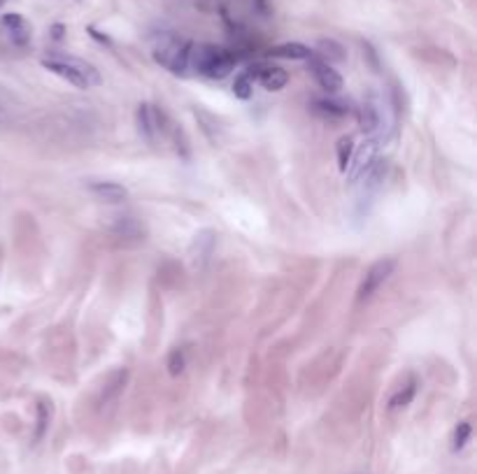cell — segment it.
I'll list each match as a JSON object with an SVG mask.
<instances>
[{
  "mask_svg": "<svg viewBox=\"0 0 477 474\" xmlns=\"http://www.w3.org/2000/svg\"><path fill=\"white\" fill-rule=\"evenodd\" d=\"M377 146H380L377 140H366V142L352 153V161H349V165H347L349 182H359L361 175H364V172L377 161Z\"/></svg>",
  "mask_w": 477,
  "mask_h": 474,
  "instance_id": "obj_6",
  "label": "cell"
},
{
  "mask_svg": "<svg viewBox=\"0 0 477 474\" xmlns=\"http://www.w3.org/2000/svg\"><path fill=\"white\" fill-rule=\"evenodd\" d=\"M63 30H66V28H63L61 23H54L52 26V35L56 37V40H61V37H63Z\"/></svg>",
  "mask_w": 477,
  "mask_h": 474,
  "instance_id": "obj_25",
  "label": "cell"
},
{
  "mask_svg": "<svg viewBox=\"0 0 477 474\" xmlns=\"http://www.w3.org/2000/svg\"><path fill=\"white\" fill-rule=\"evenodd\" d=\"M470 439V424H459L454 430V451H461Z\"/></svg>",
  "mask_w": 477,
  "mask_h": 474,
  "instance_id": "obj_23",
  "label": "cell"
},
{
  "mask_svg": "<svg viewBox=\"0 0 477 474\" xmlns=\"http://www.w3.org/2000/svg\"><path fill=\"white\" fill-rule=\"evenodd\" d=\"M214 242H217V235H214V230H200V233H196L194 242H191V260H194V265L203 270V267L207 265L209 258H212L214 254Z\"/></svg>",
  "mask_w": 477,
  "mask_h": 474,
  "instance_id": "obj_8",
  "label": "cell"
},
{
  "mask_svg": "<svg viewBox=\"0 0 477 474\" xmlns=\"http://www.w3.org/2000/svg\"><path fill=\"white\" fill-rule=\"evenodd\" d=\"M252 88H254V77L247 73H240L238 77H235V82H233V93L238 95V98H243L247 100L252 95Z\"/></svg>",
  "mask_w": 477,
  "mask_h": 474,
  "instance_id": "obj_20",
  "label": "cell"
},
{
  "mask_svg": "<svg viewBox=\"0 0 477 474\" xmlns=\"http://www.w3.org/2000/svg\"><path fill=\"white\" fill-rule=\"evenodd\" d=\"M191 47L194 42L184 40V37L175 33L161 35V40L154 47V61L165 70H170L173 75H187L189 73V59H191Z\"/></svg>",
  "mask_w": 477,
  "mask_h": 474,
  "instance_id": "obj_3",
  "label": "cell"
},
{
  "mask_svg": "<svg viewBox=\"0 0 477 474\" xmlns=\"http://www.w3.org/2000/svg\"><path fill=\"white\" fill-rule=\"evenodd\" d=\"M117 237H124V240H144V235H147V230L140 223L138 219H133V216H119L117 221H114V226L110 228Z\"/></svg>",
  "mask_w": 477,
  "mask_h": 474,
  "instance_id": "obj_11",
  "label": "cell"
},
{
  "mask_svg": "<svg viewBox=\"0 0 477 474\" xmlns=\"http://www.w3.org/2000/svg\"><path fill=\"white\" fill-rule=\"evenodd\" d=\"M252 3H254V10H256L261 17L270 15V0H252Z\"/></svg>",
  "mask_w": 477,
  "mask_h": 474,
  "instance_id": "obj_24",
  "label": "cell"
},
{
  "mask_svg": "<svg viewBox=\"0 0 477 474\" xmlns=\"http://www.w3.org/2000/svg\"><path fill=\"white\" fill-rule=\"evenodd\" d=\"M335 151H338V168H340V172H347V165H349V161H352V153H354V140L349 135L340 138Z\"/></svg>",
  "mask_w": 477,
  "mask_h": 474,
  "instance_id": "obj_19",
  "label": "cell"
},
{
  "mask_svg": "<svg viewBox=\"0 0 477 474\" xmlns=\"http://www.w3.org/2000/svg\"><path fill=\"white\" fill-rule=\"evenodd\" d=\"M88 189H91L93 196H98L100 200H105V202H122L126 200V196H129V191L117 182H93Z\"/></svg>",
  "mask_w": 477,
  "mask_h": 474,
  "instance_id": "obj_12",
  "label": "cell"
},
{
  "mask_svg": "<svg viewBox=\"0 0 477 474\" xmlns=\"http://www.w3.org/2000/svg\"><path fill=\"white\" fill-rule=\"evenodd\" d=\"M5 3H8V0H0V5H5Z\"/></svg>",
  "mask_w": 477,
  "mask_h": 474,
  "instance_id": "obj_27",
  "label": "cell"
},
{
  "mask_svg": "<svg viewBox=\"0 0 477 474\" xmlns=\"http://www.w3.org/2000/svg\"><path fill=\"white\" fill-rule=\"evenodd\" d=\"M184 365H187V361H184V351L182 349H173V351H170V356H168V370H170V375H173V377L182 375L184 372Z\"/></svg>",
  "mask_w": 477,
  "mask_h": 474,
  "instance_id": "obj_21",
  "label": "cell"
},
{
  "mask_svg": "<svg viewBox=\"0 0 477 474\" xmlns=\"http://www.w3.org/2000/svg\"><path fill=\"white\" fill-rule=\"evenodd\" d=\"M88 33H91V35L95 37V40H100L103 44H110V40H107L105 35H100V33H98V30H95V28H88Z\"/></svg>",
  "mask_w": 477,
  "mask_h": 474,
  "instance_id": "obj_26",
  "label": "cell"
},
{
  "mask_svg": "<svg viewBox=\"0 0 477 474\" xmlns=\"http://www.w3.org/2000/svg\"><path fill=\"white\" fill-rule=\"evenodd\" d=\"M3 26L5 30H8L10 40L17 44V47H26L30 42V23L24 19L21 15H17V12H10V15H3Z\"/></svg>",
  "mask_w": 477,
  "mask_h": 474,
  "instance_id": "obj_10",
  "label": "cell"
},
{
  "mask_svg": "<svg viewBox=\"0 0 477 474\" xmlns=\"http://www.w3.org/2000/svg\"><path fill=\"white\" fill-rule=\"evenodd\" d=\"M312 110L319 114V117H324V119L338 121V119L347 117V114H349V105H347V102H340V100L321 98V100H315L312 102Z\"/></svg>",
  "mask_w": 477,
  "mask_h": 474,
  "instance_id": "obj_13",
  "label": "cell"
},
{
  "mask_svg": "<svg viewBox=\"0 0 477 474\" xmlns=\"http://www.w3.org/2000/svg\"><path fill=\"white\" fill-rule=\"evenodd\" d=\"M252 77H259L261 86L268 88V91H282L286 86V82H289V75H286L284 68H275V66H252L247 70Z\"/></svg>",
  "mask_w": 477,
  "mask_h": 474,
  "instance_id": "obj_9",
  "label": "cell"
},
{
  "mask_svg": "<svg viewBox=\"0 0 477 474\" xmlns=\"http://www.w3.org/2000/svg\"><path fill=\"white\" fill-rule=\"evenodd\" d=\"M415 395H417V379H410L403 388H398L396 393H393V398L389 400V409L396 412V409L408 407L410 402L415 400Z\"/></svg>",
  "mask_w": 477,
  "mask_h": 474,
  "instance_id": "obj_18",
  "label": "cell"
},
{
  "mask_svg": "<svg viewBox=\"0 0 477 474\" xmlns=\"http://www.w3.org/2000/svg\"><path fill=\"white\" fill-rule=\"evenodd\" d=\"M393 270H396V258H380V260H375L373 265L368 267L366 277L361 279V286H359V293H356V300H359V303H366V300H371L375 293L380 291V286L391 277Z\"/></svg>",
  "mask_w": 477,
  "mask_h": 474,
  "instance_id": "obj_4",
  "label": "cell"
},
{
  "mask_svg": "<svg viewBox=\"0 0 477 474\" xmlns=\"http://www.w3.org/2000/svg\"><path fill=\"white\" fill-rule=\"evenodd\" d=\"M126 379H129V372L126 370H119L117 375L112 377V381L107 383L105 390H103V400H100V405H107V407H112L114 402L119 400V395H122V390L126 386Z\"/></svg>",
  "mask_w": 477,
  "mask_h": 474,
  "instance_id": "obj_16",
  "label": "cell"
},
{
  "mask_svg": "<svg viewBox=\"0 0 477 474\" xmlns=\"http://www.w3.org/2000/svg\"><path fill=\"white\" fill-rule=\"evenodd\" d=\"M268 54L275 56V59L308 61L310 56H312V51H310V47H305V44H301V42H284V44H277V47H272Z\"/></svg>",
  "mask_w": 477,
  "mask_h": 474,
  "instance_id": "obj_14",
  "label": "cell"
},
{
  "mask_svg": "<svg viewBox=\"0 0 477 474\" xmlns=\"http://www.w3.org/2000/svg\"><path fill=\"white\" fill-rule=\"evenodd\" d=\"M359 121H361V128H364V133H375L382 124V114H380V107L375 105L373 100H368L361 105L359 110Z\"/></svg>",
  "mask_w": 477,
  "mask_h": 474,
  "instance_id": "obj_15",
  "label": "cell"
},
{
  "mask_svg": "<svg viewBox=\"0 0 477 474\" xmlns=\"http://www.w3.org/2000/svg\"><path fill=\"white\" fill-rule=\"evenodd\" d=\"M308 68H310V73H312L315 79H317V84H319L326 93H338L342 88V77H340L338 70L330 66V63L310 56Z\"/></svg>",
  "mask_w": 477,
  "mask_h": 474,
  "instance_id": "obj_7",
  "label": "cell"
},
{
  "mask_svg": "<svg viewBox=\"0 0 477 474\" xmlns=\"http://www.w3.org/2000/svg\"><path fill=\"white\" fill-rule=\"evenodd\" d=\"M49 426V405L47 402H40L37 405V430H35V439H42L44 430Z\"/></svg>",
  "mask_w": 477,
  "mask_h": 474,
  "instance_id": "obj_22",
  "label": "cell"
},
{
  "mask_svg": "<svg viewBox=\"0 0 477 474\" xmlns=\"http://www.w3.org/2000/svg\"><path fill=\"white\" fill-rule=\"evenodd\" d=\"M317 51H319L321 61L326 63H342L345 61V47L335 40H319L317 42Z\"/></svg>",
  "mask_w": 477,
  "mask_h": 474,
  "instance_id": "obj_17",
  "label": "cell"
},
{
  "mask_svg": "<svg viewBox=\"0 0 477 474\" xmlns=\"http://www.w3.org/2000/svg\"><path fill=\"white\" fill-rule=\"evenodd\" d=\"M135 121H138L140 135L147 140V142H156L158 135H161L165 128H168V126H165L163 112H158L154 105H149V102H142V105L138 107Z\"/></svg>",
  "mask_w": 477,
  "mask_h": 474,
  "instance_id": "obj_5",
  "label": "cell"
},
{
  "mask_svg": "<svg viewBox=\"0 0 477 474\" xmlns=\"http://www.w3.org/2000/svg\"><path fill=\"white\" fill-rule=\"evenodd\" d=\"M238 63V54L217 44H194L191 47L189 70L209 79H224Z\"/></svg>",
  "mask_w": 477,
  "mask_h": 474,
  "instance_id": "obj_1",
  "label": "cell"
},
{
  "mask_svg": "<svg viewBox=\"0 0 477 474\" xmlns=\"http://www.w3.org/2000/svg\"><path fill=\"white\" fill-rule=\"evenodd\" d=\"M42 66L80 88H91L100 84V73L95 70V66L82 59H75V56L49 54L47 59H42Z\"/></svg>",
  "mask_w": 477,
  "mask_h": 474,
  "instance_id": "obj_2",
  "label": "cell"
}]
</instances>
